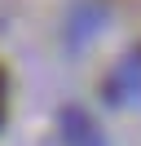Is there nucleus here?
<instances>
[{
    "label": "nucleus",
    "instance_id": "1",
    "mask_svg": "<svg viewBox=\"0 0 141 146\" xmlns=\"http://www.w3.org/2000/svg\"><path fill=\"white\" fill-rule=\"evenodd\" d=\"M0 115H5V66H0Z\"/></svg>",
    "mask_w": 141,
    "mask_h": 146
}]
</instances>
